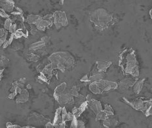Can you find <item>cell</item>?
<instances>
[{
  "label": "cell",
  "mask_w": 152,
  "mask_h": 128,
  "mask_svg": "<svg viewBox=\"0 0 152 128\" xmlns=\"http://www.w3.org/2000/svg\"><path fill=\"white\" fill-rule=\"evenodd\" d=\"M14 34V37L15 39H20V38L24 37V34H23V31L21 30V29H18L16 32Z\"/></svg>",
  "instance_id": "f1b7e54d"
},
{
  "label": "cell",
  "mask_w": 152,
  "mask_h": 128,
  "mask_svg": "<svg viewBox=\"0 0 152 128\" xmlns=\"http://www.w3.org/2000/svg\"><path fill=\"white\" fill-rule=\"evenodd\" d=\"M111 64H112V62L109 61H106V62L96 61L95 65H96L98 70L102 73H105L106 72L108 68L110 66Z\"/></svg>",
  "instance_id": "4fadbf2b"
},
{
  "label": "cell",
  "mask_w": 152,
  "mask_h": 128,
  "mask_svg": "<svg viewBox=\"0 0 152 128\" xmlns=\"http://www.w3.org/2000/svg\"><path fill=\"white\" fill-rule=\"evenodd\" d=\"M63 2H64V1H61V4H62V5L64 3H63Z\"/></svg>",
  "instance_id": "bcb514c9"
},
{
  "label": "cell",
  "mask_w": 152,
  "mask_h": 128,
  "mask_svg": "<svg viewBox=\"0 0 152 128\" xmlns=\"http://www.w3.org/2000/svg\"><path fill=\"white\" fill-rule=\"evenodd\" d=\"M136 82L137 81L133 80L132 78L127 77L124 78L123 80H121L120 81V83H119V85H120L121 88H129V87L134 86V84L136 83Z\"/></svg>",
  "instance_id": "9a60e30c"
},
{
  "label": "cell",
  "mask_w": 152,
  "mask_h": 128,
  "mask_svg": "<svg viewBox=\"0 0 152 128\" xmlns=\"http://www.w3.org/2000/svg\"><path fill=\"white\" fill-rule=\"evenodd\" d=\"M119 65L126 75L134 77L139 75V65L133 49H127L122 52L119 55Z\"/></svg>",
  "instance_id": "6da1fadb"
},
{
  "label": "cell",
  "mask_w": 152,
  "mask_h": 128,
  "mask_svg": "<svg viewBox=\"0 0 152 128\" xmlns=\"http://www.w3.org/2000/svg\"><path fill=\"white\" fill-rule=\"evenodd\" d=\"M18 29V26H17V24H13V25L11 26V28L9 29V32L11 33V34H15V33L16 32V31H17Z\"/></svg>",
  "instance_id": "e575fe53"
},
{
  "label": "cell",
  "mask_w": 152,
  "mask_h": 128,
  "mask_svg": "<svg viewBox=\"0 0 152 128\" xmlns=\"http://www.w3.org/2000/svg\"><path fill=\"white\" fill-rule=\"evenodd\" d=\"M30 32L32 35H34L37 32L38 30H39V29H37L36 24H31V25H30Z\"/></svg>",
  "instance_id": "1f68e13d"
},
{
  "label": "cell",
  "mask_w": 152,
  "mask_h": 128,
  "mask_svg": "<svg viewBox=\"0 0 152 128\" xmlns=\"http://www.w3.org/2000/svg\"><path fill=\"white\" fill-rule=\"evenodd\" d=\"M29 96H30V94L28 90L26 88L23 89L21 93L17 96L16 102H17V103H26L29 100Z\"/></svg>",
  "instance_id": "7c38bea8"
},
{
  "label": "cell",
  "mask_w": 152,
  "mask_h": 128,
  "mask_svg": "<svg viewBox=\"0 0 152 128\" xmlns=\"http://www.w3.org/2000/svg\"><path fill=\"white\" fill-rule=\"evenodd\" d=\"M77 121L78 120L75 118H74L71 123V125H70V128H78V124H77Z\"/></svg>",
  "instance_id": "d6a6232c"
},
{
  "label": "cell",
  "mask_w": 152,
  "mask_h": 128,
  "mask_svg": "<svg viewBox=\"0 0 152 128\" xmlns=\"http://www.w3.org/2000/svg\"><path fill=\"white\" fill-rule=\"evenodd\" d=\"M87 102L88 103V107L91 108V111L94 114H97L100 111H102V106L101 105V103L99 101L92 99Z\"/></svg>",
  "instance_id": "9c48e42d"
},
{
  "label": "cell",
  "mask_w": 152,
  "mask_h": 128,
  "mask_svg": "<svg viewBox=\"0 0 152 128\" xmlns=\"http://www.w3.org/2000/svg\"><path fill=\"white\" fill-rule=\"evenodd\" d=\"M87 107H88V103H87V102L85 101V102H84L83 104H81L80 107H77V113H76L75 115V118H77L79 116H80L81 114L86 110V108H87Z\"/></svg>",
  "instance_id": "d6986e66"
},
{
  "label": "cell",
  "mask_w": 152,
  "mask_h": 128,
  "mask_svg": "<svg viewBox=\"0 0 152 128\" xmlns=\"http://www.w3.org/2000/svg\"><path fill=\"white\" fill-rule=\"evenodd\" d=\"M104 111L108 114V116H109L113 115V111L112 109V108L111 107L110 105H108L107 104L105 105Z\"/></svg>",
  "instance_id": "d4e9b609"
},
{
  "label": "cell",
  "mask_w": 152,
  "mask_h": 128,
  "mask_svg": "<svg viewBox=\"0 0 152 128\" xmlns=\"http://www.w3.org/2000/svg\"><path fill=\"white\" fill-rule=\"evenodd\" d=\"M62 107H59L58 108H57V110L56 111L55 118H54V120L53 123V126H55V127L59 126L62 122H63L62 118Z\"/></svg>",
  "instance_id": "5bb4252c"
},
{
  "label": "cell",
  "mask_w": 152,
  "mask_h": 128,
  "mask_svg": "<svg viewBox=\"0 0 152 128\" xmlns=\"http://www.w3.org/2000/svg\"><path fill=\"white\" fill-rule=\"evenodd\" d=\"M18 96L17 93L16 92H11L10 94L9 95V96H7L8 98H9V99H14V98L15 97H17Z\"/></svg>",
  "instance_id": "8d00e7d4"
},
{
  "label": "cell",
  "mask_w": 152,
  "mask_h": 128,
  "mask_svg": "<svg viewBox=\"0 0 152 128\" xmlns=\"http://www.w3.org/2000/svg\"><path fill=\"white\" fill-rule=\"evenodd\" d=\"M0 15H1V16L3 18L8 19V18H9L11 14H8L5 11V10H4L2 9H1V10H0Z\"/></svg>",
  "instance_id": "4dcf8cb0"
},
{
  "label": "cell",
  "mask_w": 152,
  "mask_h": 128,
  "mask_svg": "<svg viewBox=\"0 0 152 128\" xmlns=\"http://www.w3.org/2000/svg\"><path fill=\"white\" fill-rule=\"evenodd\" d=\"M12 25H13V23H12V22L11 21L10 19L9 18L6 19V20H5V21L4 28H5L7 31H9Z\"/></svg>",
  "instance_id": "484cf974"
},
{
  "label": "cell",
  "mask_w": 152,
  "mask_h": 128,
  "mask_svg": "<svg viewBox=\"0 0 152 128\" xmlns=\"http://www.w3.org/2000/svg\"><path fill=\"white\" fill-rule=\"evenodd\" d=\"M150 15L151 18H152V9H151V10H150Z\"/></svg>",
  "instance_id": "f6af8a7d"
},
{
  "label": "cell",
  "mask_w": 152,
  "mask_h": 128,
  "mask_svg": "<svg viewBox=\"0 0 152 128\" xmlns=\"http://www.w3.org/2000/svg\"><path fill=\"white\" fill-rule=\"evenodd\" d=\"M53 23L57 29H61L62 27H66L68 25L66 13L61 10H56L53 14Z\"/></svg>",
  "instance_id": "5b68a950"
},
{
  "label": "cell",
  "mask_w": 152,
  "mask_h": 128,
  "mask_svg": "<svg viewBox=\"0 0 152 128\" xmlns=\"http://www.w3.org/2000/svg\"><path fill=\"white\" fill-rule=\"evenodd\" d=\"M53 24V15L49 14L41 18L36 24L37 29L39 30L44 31L47 28H50Z\"/></svg>",
  "instance_id": "8992f818"
},
{
  "label": "cell",
  "mask_w": 152,
  "mask_h": 128,
  "mask_svg": "<svg viewBox=\"0 0 152 128\" xmlns=\"http://www.w3.org/2000/svg\"><path fill=\"white\" fill-rule=\"evenodd\" d=\"M109 118V116L108 114L105 112L104 110H102V111H100V113H98L96 114V120H106Z\"/></svg>",
  "instance_id": "44dd1931"
},
{
  "label": "cell",
  "mask_w": 152,
  "mask_h": 128,
  "mask_svg": "<svg viewBox=\"0 0 152 128\" xmlns=\"http://www.w3.org/2000/svg\"><path fill=\"white\" fill-rule=\"evenodd\" d=\"M42 18V16L39 15H30L27 16L26 18V22H28L30 25L31 24H36L37 21Z\"/></svg>",
  "instance_id": "ac0fdd59"
},
{
  "label": "cell",
  "mask_w": 152,
  "mask_h": 128,
  "mask_svg": "<svg viewBox=\"0 0 152 128\" xmlns=\"http://www.w3.org/2000/svg\"><path fill=\"white\" fill-rule=\"evenodd\" d=\"M103 126H104L105 127H107V128H109V127L112 126V123H111L110 119L108 118L107 120H106L103 121Z\"/></svg>",
  "instance_id": "836d02e7"
},
{
  "label": "cell",
  "mask_w": 152,
  "mask_h": 128,
  "mask_svg": "<svg viewBox=\"0 0 152 128\" xmlns=\"http://www.w3.org/2000/svg\"><path fill=\"white\" fill-rule=\"evenodd\" d=\"M143 83H144V80L136 82L134 85L133 86H134V88H133V90H134V92L135 94H138L140 93L141 90H142V88Z\"/></svg>",
  "instance_id": "ffe728a7"
},
{
  "label": "cell",
  "mask_w": 152,
  "mask_h": 128,
  "mask_svg": "<svg viewBox=\"0 0 152 128\" xmlns=\"http://www.w3.org/2000/svg\"><path fill=\"white\" fill-rule=\"evenodd\" d=\"M46 43H45L44 41L41 39L40 41H39L31 44V45L30 46L29 48H30V50H32V51L39 50V49H42L43 47H45Z\"/></svg>",
  "instance_id": "e0dca14e"
},
{
  "label": "cell",
  "mask_w": 152,
  "mask_h": 128,
  "mask_svg": "<svg viewBox=\"0 0 152 128\" xmlns=\"http://www.w3.org/2000/svg\"><path fill=\"white\" fill-rule=\"evenodd\" d=\"M89 88L92 93L94 94H102L117 89L118 84L115 82L101 80L91 83L89 84Z\"/></svg>",
  "instance_id": "277c9868"
},
{
  "label": "cell",
  "mask_w": 152,
  "mask_h": 128,
  "mask_svg": "<svg viewBox=\"0 0 152 128\" xmlns=\"http://www.w3.org/2000/svg\"><path fill=\"white\" fill-rule=\"evenodd\" d=\"M104 77V73H102L98 70L96 65H94V67H93V69L91 70L90 76L89 77V81L91 82V83H93V82L103 80Z\"/></svg>",
  "instance_id": "ba28073f"
},
{
  "label": "cell",
  "mask_w": 152,
  "mask_h": 128,
  "mask_svg": "<svg viewBox=\"0 0 152 128\" xmlns=\"http://www.w3.org/2000/svg\"><path fill=\"white\" fill-rule=\"evenodd\" d=\"M56 69H55L53 65L50 63L47 64V65H45L44 69H43L40 73H42V75H44L45 77L47 78L48 81H49L51 79V78H52L53 75H54V71Z\"/></svg>",
  "instance_id": "8fae6325"
},
{
  "label": "cell",
  "mask_w": 152,
  "mask_h": 128,
  "mask_svg": "<svg viewBox=\"0 0 152 128\" xmlns=\"http://www.w3.org/2000/svg\"><path fill=\"white\" fill-rule=\"evenodd\" d=\"M32 88V86L30 85V84H28V85L26 86V89L28 90V89H31Z\"/></svg>",
  "instance_id": "ee69618b"
},
{
  "label": "cell",
  "mask_w": 152,
  "mask_h": 128,
  "mask_svg": "<svg viewBox=\"0 0 152 128\" xmlns=\"http://www.w3.org/2000/svg\"><path fill=\"white\" fill-rule=\"evenodd\" d=\"M39 58V56H37V54H28V59L30 61L36 62L38 61Z\"/></svg>",
  "instance_id": "83f0119b"
},
{
  "label": "cell",
  "mask_w": 152,
  "mask_h": 128,
  "mask_svg": "<svg viewBox=\"0 0 152 128\" xmlns=\"http://www.w3.org/2000/svg\"><path fill=\"white\" fill-rule=\"evenodd\" d=\"M44 68H45V66H43L42 64H39V65H37V67H36V69H37L38 72L41 73L43 69H44Z\"/></svg>",
  "instance_id": "74e56055"
},
{
  "label": "cell",
  "mask_w": 152,
  "mask_h": 128,
  "mask_svg": "<svg viewBox=\"0 0 152 128\" xmlns=\"http://www.w3.org/2000/svg\"><path fill=\"white\" fill-rule=\"evenodd\" d=\"M13 39H15L14 34H11L9 36V37L7 38L6 42H5V43H4V45H3V48H7V47H8V46L11 44L12 42L13 41Z\"/></svg>",
  "instance_id": "603a6c76"
},
{
  "label": "cell",
  "mask_w": 152,
  "mask_h": 128,
  "mask_svg": "<svg viewBox=\"0 0 152 128\" xmlns=\"http://www.w3.org/2000/svg\"><path fill=\"white\" fill-rule=\"evenodd\" d=\"M55 100L62 107H64L66 105L74 104L75 103L74 97L70 95V90L65 91L64 93H62L58 97L55 98Z\"/></svg>",
  "instance_id": "52a82bcc"
},
{
  "label": "cell",
  "mask_w": 152,
  "mask_h": 128,
  "mask_svg": "<svg viewBox=\"0 0 152 128\" xmlns=\"http://www.w3.org/2000/svg\"><path fill=\"white\" fill-rule=\"evenodd\" d=\"M79 90H80V88H79L78 86H74L70 90V94L73 97H77L80 96Z\"/></svg>",
  "instance_id": "7402d4cb"
},
{
  "label": "cell",
  "mask_w": 152,
  "mask_h": 128,
  "mask_svg": "<svg viewBox=\"0 0 152 128\" xmlns=\"http://www.w3.org/2000/svg\"><path fill=\"white\" fill-rule=\"evenodd\" d=\"M81 82H84V83H86V82H89V77L87 75H85L81 78L80 80Z\"/></svg>",
  "instance_id": "ab89813d"
},
{
  "label": "cell",
  "mask_w": 152,
  "mask_h": 128,
  "mask_svg": "<svg viewBox=\"0 0 152 128\" xmlns=\"http://www.w3.org/2000/svg\"><path fill=\"white\" fill-rule=\"evenodd\" d=\"M1 9L5 12L11 14L15 9V2L11 0H5L1 1Z\"/></svg>",
  "instance_id": "30bf717a"
},
{
  "label": "cell",
  "mask_w": 152,
  "mask_h": 128,
  "mask_svg": "<svg viewBox=\"0 0 152 128\" xmlns=\"http://www.w3.org/2000/svg\"><path fill=\"white\" fill-rule=\"evenodd\" d=\"M112 20V16L106 10L102 8L94 10L90 16V20L95 28L102 31L108 28Z\"/></svg>",
  "instance_id": "3957f363"
},
{
  "label": "cell",
  "mask_w": 152,
  "mask_h": 128,
  "mask_svg": "<svg viewBox=\"0 0 152 128\" xmlns=\"http://www.w3.org/2000/svg\"><path fill=\"white\" fill-rule=\"evenodd\" d=\"M77 124H78V128H85V123L81 120H78L77 121Z\"/></svg>",
  "instance_id": "f35d334b"
},
{
  "label": "cell",
  "mask_w": 152,
  "mask_h": 128,
  "mask_svg": "<svg viewBox=\"0 0 152 128\" xmlns=\"http://www.w3.org/2000/svg\"><path fill=\"white\" fill-rule=\"evenodd\" d=\"M74 118H75V116L72 113H68L67 116H66V122L72 121Z\"/></svg>",
  "instance_id": "d590c367"
},
{
  "label": "cell",
  "mask_w": 152,
  "mask_h": 128,
  "mask_svg": "<svg viewBox=\"0 0 152 128\" xmlns=\"http://www.w3.org/2000/svg\"><path fill=\"white\" fill-rule=\"evenodd\" d=\"M55 128H66V122H62V123L56 127Z\"/></svg>",
  "instance_id": "b9f144b4"
},
{
  "label": "cell",
  "mask_w": 152,
  "mask_h": 128,
  "mask_svg": "<svg viewBox=\"0 0 152 128\" xmlns=\"http://www.w3.org/2000/svg\"><path fill=\"white\" fill-rule=\"evenodd\" d=\"M9 59L7 58L5 56H1V61H0V63H1V67H4L5 66H7L8 63H9Z\"/></svg>",
  "instance_id": "4316f807"
},
{
  "label": "cell",
  "mask_w": 152,
  "mask_h": 128,
  "mask_svg": "<svg viewBox=\"0 0 152 128\" xmlns=\"http://www.w3.org/2000/svg\"><path fill=\"white\" fill-rule=\"evenodd\" d=\"M66 88L67 84L66 83H62L61 84H59L58 86H57L55 90V92H54V97H55V99L57 97H58L62 93H64L66 90Z\"/></svg>",
  "instance_id": "2e32d148"
},
{
  "label": "cell",
  "mask_w": 152,
  "mask_h": 128,
  "mask_svg": "<svg viewBox=\"0 0 152 128\" xmlns=\"http://www.w3.org/2000/svg\"><path fill=\"white\" fill-rule=\"evenodd\" d=\"M19 83H22V84H24L26 83V78H20V79H19L18 80Z\"/></svg>",
  "instance_id": "7bdbcfd3"
},
{
  "label": "cell",
  "mask_w": 152,
  "mask_h": 128,
  "mask_svg": "<svg viewBox=\"0 0 152 128\" xmlns=\"http://www.w3.org/2000/svg\"><path fill=\"white\" fill-rule=\"evenodd\" d=\"M87 101H86V97H84L83 95L81 94H80V96H79L78 97H75V102L77 103V104H78L79 105H81V104H83V103L84 102Z\"/></svg>",
  "instance_id": "cb8c5ba5"
},
{
  "label": "cell",
  "mask_w": 152,
  "mask_h": 128,
  "mask_svg": "<svg viewBox=\"0 0 152 128\" xmlns=\"http://www.w3.org/2000/svg\"><path fill=\"white\" fill-rule=\"evenodd\" d=\"M68 114V112L66 111V108L65 107H62V118L63 122H66V116Z\"/></svg>",
  "instance_id": "f546056e"
},
{
  "label": "cell",
  "mask_w": 152,
  "mask_h": 128,
  "mask_svg": "<svg viewBox=\"0 0 152 128\" xmlns=\"http://www.w3.org/2000/svg\"><path fill=\"white\" fill-rule=\"evenodd\" d=\"M50 63L55 69H58L64 73L66 69H70L74 67L75 59L74 57L68 52H56L49 57Z\"/></svg>",
  "instance_id": "7a4b0ae2"
},
{
  "label": "cell",
  "mask_w": 152,
  "mask_h": 128,
  "mask_svg": "<svg viewBox=\"0 0 152 128\" xmlns=\"http://www.w3.org/2000/svg\"><path fill=\"white\" fill-rule=\"evenodd\" d=\"M45 128H55V127L53 126V124H51V122H49L47 124H45Z\"/></svg>",
  "instance_id": "60d3db41"
}]
</instances>
